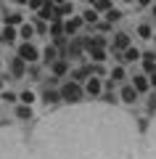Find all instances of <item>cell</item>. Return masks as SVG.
I'll return each instance as SVG.
<instances>
[{
	"instance_id": "obj_1",
	"label": "cell",
	"mask_w": 156,
	"mask_h": 159,
	"mask_svg": "<svg viewBox=\"0 0 156 159\" xmlns=\"http://www.w3.org/2000/svg\"><path fill=\"white\" fill-rule=\"evenodd\" d=\"M58 90H61V101H66L69 106H77V103L82 101V96H85L82 82H77V80H69V82H64Z\"/></svg>"
},
{
	"instance_id": "obj_2",
	"label": "cell",
	"mask_w": 156,
	"mask_h": 159,
	"mask_svg": "<svg viewBox=\"0 0 156 159\" xmlns=\"http://www.w3.org/2000/svg\"><path fill=\"white\" fill-rule=\"evenodd\" d=\"M143 159H156V117L145 130V146H143Z\"/></svg>"
},
{
	"instance_id": "obj_3",
	"label": "cell",
	"mask_w": 156,
	"mask_h": 159,
	"mask_svg": "<svg viewBox=\"0 0 156 159\" xmlns=\"http://www.w3.org/2000/svg\"><path fill=\"white\" fill-rule=\"evenodd\" d=\"M16 56H19V58H24L27 64H37V61H40V51L32 45V43H29V40H24L21 45L16 48Z\"/></svg>"
},
{
	"instance_id": "obj_4",
	"label": "cell",
	"mask_w": 156,
	"mask_h": 159,
	"mask_svg": "<svg viewBox=\"0 0 156 159\" xmlns=\"http://www.w3.org/2000/svg\"><path fill=\"white\" fill-rule=\"evenodd\" d=\"M85 96H90V98H100V96H103V80L95 77V74H90V77L85 80Z\"/></svg>"
},
{
	"instance_id": "obj_5",
	"label": "cell",
	"mask_w": 156,
	"mask_h": 159,
	"mask_svg": "<svg viewBox=\"0 0 156 159\" xmlns=\"http://www.w3.org/2000/svg\"><path fill=\"white\" fill-rule=\"evenodd\" d=\"M114 56L119 58V64H135V61H140V58H143V51H140V48H135V45H130V48H124L122 53H114Z\"/></svg>"
},
{
	"instance_id": "obj_6",
	"label": "cell",
	"mask_w": 156,
	"mask_h": 159,
	"mask_svg": "<svg viewBox=\"0 0 156 159\" xmlns=\"http://www.w3.org/2000/svg\"><path fill=\"white\" fill-rule=\"evenodd\" d=\"M37 19H42V21H53V19H58V6L53 3V0H48V3H42V8L37 11Z\"/></svg>"
},
{
	"instance_id": "obj_7",
	"label": "cell",
	"mask_w": 156,
	"mask_h": 159,
	"mask_svg": "<svg viewBox=\"0 0 156 159\" xmlns=\"http://www.w3.org/2000/svg\"><path fill=\"white\" fill-rule=\"evenodd\" d=\"M130 45H132L130 32H117V34H114V40H111V51L114 53H122L124 48H130Z\"/></svg>"
},
{
	"instance_id": "obj_8",
	"label": "cell",
	"mask_w": 156,
	"mask_h": 159,
	"mask_svg": "<svg viewBox=\"0 0 156 159\" xmlns=\"http://www.w3.org/2000/svg\"><path fill=\"white\" fill-rule=\"evenodd\" d=\"M119 98H122V103H127V106H135L138 98H140V93L135 90V85L130 82V85H124L122 90H119Z\"/></svg>"
},
{
	"instance_id": "obj_9",
	"label": "cell",
	"mask_w": 156,
	"mask_h": 159,
	"mask_svg": "<svg viewBox=\"0 0 156 159\" xmlns=\"http://www.w3.org/2000/svg\"><path fill=\"white\" fill-rule=\"evenodd\" d=\"M27 66H29V64L24 61V58H19V56H13V58H11V64H8V69H11V74H13L16 80L27 77Z\"/></svg>"
},
{
	"instance_id": "obj_10",
	"label": "cell",
	"mask_w": 156,
	"mask_h": 159,
	"mask_svg": "<svg viewBox=\"0 0 156 159\" xmlns=\"http://www.w3.org/2000/svg\"><path fill=\"white\" fill-rule=\"evenodd\" d=\"M50 74H53V77H66V74H69V58L66 56L56 58V61L50 64Z\"/></svg>"
},
{
	"instance_id": "obj_11",
	"label": "cell",
	"mask_w": 156,
	"mask_h": 159,
	"mask_svg": "<svg viewBox=\"0 0 156 159\" xmlns=\"http://www.w3.org/2000/svg\"><path fill=\"white\" fill-rule=\"evenodd\" d=\"M82 24H85L82 16H69L66 21H64V32L66 34H77L79 29H82Z\"/></svg>"
},
{
	"instance_id": "obj_12",
	"label": "cell",
	"mask_w": 156,
	"mask_h": 159,
	"mask_svg": "<svg viewBox=\"0 0 156 159\" xmlns=\"http://www.w3.org/2000/svg\"><path fill=\"white\" fill-rule=\"evenodd\" d=\"M140 64H143V72L145 74L156 72V51H145L143 58H140Z\"/></svg>"
},
{
	"instance_id": "obj_13",
	"label": "cell",
	"mask_w": 156,
	"mask_h": 159,
	"mask_svg": "<svg viewBox=\"0 0 156 159\" xmlns=\"http://www.w3.org/2000/svg\"><path fill=\"white\" fill-rule=\"evenodd\" d=\"M132 85H135V90H138L140 96H143V93H148V90H151V85H148V74H145V72L135 74V77H132Z\"/></svg>"
},
{
	"instance_id": "obj_14",
	"label": "cell",
	"mask_w": 156,
	"mask_h": 159,
	"mask_svg": "<svg viewBox=\"0 0 156 159\" xmlns=\"http://www.w3.org/2000/svg\"><path fill=\"white\" fill-rule=\"evenodd\" d=\"M87 56L93 58V64H103L109 58V53H106V48H103V45H93V48H87Z\"/></svg>"
},
{
	"instance_id": "obj_15",
	"label": "cell",
	"mask_w": 156,
	"mask_h": 159,
	"mask_svg": "<svg viewBox=\"0 0 156 159\" xmlns=\"http://www.w3.org/2000/svg\"><path fill=\"white\" fill-rule=\"evenodd\" d=\"M16 37H19V29H16V27H11V24H6V27H3V34H0V43L13 45V43H16Z\"/></svg>"
},
{
	"instance_id": "obj_16",
	"label": "cell",
	"mask_w": 156,
	"mask_h": 159,
	"mask_svg": "<svg viewBox=\"0 0 156 159\" xmlns=\"http://www.w3.org/2000/svg\"><path fill=\"white\" fill-rule=\"evenodd\" d=\"M82 51H85L82 40H72L69 48H66V58H69V61H72V58H82Z\"/></svg>"
},
{
	"instance_id": "obj_17",
	"label": "cell",
	"mask_w": 156,
	"mask_h": 159,
	"mask_svg": "<svg viewBox=\"0 0 156 159\" xmlns=\"http://www.w3.org/2000/svg\"><path fill=\"white\" fill-rule=\"evenodd\" d=\"M42 101L45 103H48V106H53V103H58V101H61V90H58V88H45V90H42Z\"/></svg>"
},
{
	"instance_id": "obj_18",
	"label": "cell",
	"mask_w": 156,
	"mask_h": 159,
	"mask_svg": "<svg viewBox=\"0 0 156 159\" xmlns=\"http://www.w3.org/2000/svg\"><path fill=\"white\" fill-rule=\"evenodd\" d=\"M48 34H50L53 40H56V37H64V34H66V32H64V21H61V19H53V21L48 24Z\"/></svg>"
},
{
	"instance_id": "obj_19",
	"label": "cell",
	"mask_w": 156,
	"mask_h": 159,
	"mask_svg": "<svg viewBox=\"0 0 156 159\" xmlns=\"http://www.w3.org/2000/svg\"><path fill=\"white\" fill-rule=\"evenodd\" d=\"M109 77H111L114 82H122V80H127V69H124V64H117V66H111Z\"/></svg>"
},
{
	"instance_id": "obj_20",
	"label": "cell",
	"mask_w": 156,
	"mask_h": 159,
	"mask_svg": "<svg viewBox=\"0 0 156 159\" xmlns=\"http://www.w3.org/2000/svg\"><path fill=\"white\" fill-rule=\"evenodd\" d=\"M103 16H106V21H109V24H114V21H122L124 11H122V8H114V6H111L106 13H103Z\"/></svg>"
},
{
	"instance_id": "obj_21",
	"label": "cell",
	"mask_w": 156,
	"mask_h": 159,
	"mask_svg": "<svg viewBox=\"0 0 156 159\" xmlns=\"http://www.w3.org/2000/svg\"><path fill=\"white\" fill-rule=\"evenodd\" d=\"M69 16H74V3L72 0H66V3L58 6V19H69Z\"/></svg>"
},
{
	"instance_id": "obj_22",
	"label": "cell",
	"mask_w": 156,
	"mask_h": 159,
	"mask_svg": "<svg viewBox=\"0 0 156 159\" xmlns=\"http://www.w3.org/2000/svg\"><path fill=\"white\" fill-rule=\"evenodd\" d=\"M135 32H138L140 40H154V27H151V24H138Z\"/></svg>"
},
{
	"instance_id": "obj_23",
	"label": "cell",
	"mask_w": 156,
	"mask_h": 159,
	"mask_svg": "<svg viewBox=\"0 0 156 159\" xmlns=\"http://www.w3.org/2000/svg\"><path fill=\"white\" fill-rule=\"evenodd\" d=\"M93 74V64L90 66H82V69H77V72H72V80H77V82H85V80Z\"/></svg>"
},
{
	"instance_id": "obj_24",
	"label": "cell",
	"mask_w": 156,
	"mask_h": 159,
	"mask_svg": "<svg viewBox=\"0 0 156 159\" xmlns=\"http://www.w3.org/2000/svg\"><path fill=\"white\" fill-rule=\"evenodd\" d=\"M19 101L27 103V106H32V103L37 101V93H34V90H21V93H19Z\"/></svg>"
},
{
	"instance_id": "obj_25",
	"label": "cell",
	"mask_w": 156,
	"mask_h": 159,
	"mask_svg": "<svg viewBox=\"0 0 156 159\" xmlns=\"http://www.w3.org/2000/svg\"><path fill=\"white\" fill-rule=\"evenodd\" d=\"M19 37L21 40H32L34 37V24H21V27H19Z\"/></svg>"
},
{
	"instance_id": "obj_26",
	"label": "cell",
	"mask_w": 156,
	"mask_h": 159,
	"mask_svg": "<svg viewBox=\"0 0 156 159\" xmlns=\"http://www.w3.org/2000/svg\"><path fill=\"white\" fill-rule=\"evenodd\" d=\"M82 19H85V24H95V21H98V11H95L93 6H87L82 11Z\"/></svg>"
},
{
	"instance_id": "obj_27",
	"label": "cell",
	"mask_w": 156,
	"mask_h": 159,
	"mask_svg": "<svg viewBox=\"0 0 156 159\" xmlns=\"http://www.w3.org/2000/svg\"><path fill=\"white\" fill-rule=\"evenodd\" d=\"M42 56H45V64H53V61L58 58V48H56V45H48V48L42 51Z\"/></svg>"
},
{
	"instance_id": "obj_28",
	"label": "cell",
	"mask_w": 156,
	"mask_h": 159,
	"mask_svg": "<svg viewBox=\"0 0 156 159\" xmlns=\"http://www.w3.org/2000/svg\"><path fill=\"white\" fill-rule=\"evenodd\" d=\"M6 24H11V27H21L24 16H21V13H6Z\"/></svg>"
},
{
	"instance_id": "obj_29",
	"label": "cell",
	"mask_w": 156,
	"mask_h": 159,
	"mask_svg": "<svg viewBox=\"0 0 156 159\" xmlns=\"http://www.w3.org/2000/svg\"><path fill=\"white\" fill-rule=\"evenodd\" d=\"M16 117H19V119H32V106H27V103H21V106L16 109Z\"/></svg>"
},
{
	"instance_id": "obj_30",
	"label": "cell",
	"mask_w": 156,
	"mask_h": 159,
	"mask_svg": "<svg viewBox=\"0 0 156 159\" xmlns=\"http://www.w3.org/2000/svg\"><path fill=\"white\" fill-rule=\"evenodd\" d=\"M0 98H3L6 103H16V101H19V96H16L13 90H3V93H0Z\"/></svg>"
},
{
	"instance_id": "obj_31",
	"label": "cell",
	"mask_w": 156,
	"mask_h": 159,
	"mask_svg": "<svg viewBox=\"0 0 156 159\" xmlns=\"http://www.w3.org/2000/svg\"><path fill=\"white\" fill-rule=\"evenodd\" d=\"M93 74L95 77H106V66L103 64H93Z\"/></svg>"
},
{
	"instance_id": "obj_32",
	"label": "cell",
	"mask_w": 156,
	"mask_h": 159,
	"mask_svg": "<svg viewBox=\"0 0 156 159\" xmlns=\"http://www.w3.org/2000/svg\"><path fill=\"white\" fill-rule=\"evenodd\" d=\"M42 3H48V0H29V8H32V11L37 13L40 8H42Z\"/></svg>"
},
{
	"instance_id": "obj_33",
	"label": "cell",
	"mask_w": 156,
	"mask_h": 159,
	"mask_svg": "<svg viewBox=\"0 0 156 159\" xmlns=\"http://www.w3.org/2000/svg\"><path fill=\"white\" fill-rule=\"evenodd\" d=\"M148 109H151V111H156V90L151 93V98H148Z\"/></svg>"
},
{
	"instance_id": "obj_34",
	"label": "cell",
	"mask_w": 156,
	"mask_h": 159,
	"mask_svg": "<svg viewBox=\"0 0 156 159\" xmlns=\"http://www.w3.org/2000/svg\"><path fill=\"white\" fill-rule=\"evenodd\" d=\"M148 85H151V90H156V72L148 74Z\"/></svg>"
},
{
	"instance_id": "obj_35",
	"label": "cell",
	"mask_w": 156,
	"mask_h": 159,
	"mask_svg": "<svg viewBox=\"0 0 156 159\" xmlns=\"http://www.w3.org/2000/svg\"><path fill=\"white\" fill-rule=\"evenodd\" d=\"M151 3L154 0H135V6H140V8H151Z\"/></svg>"
},
{
	"instance_id": "obj_36",
	"label": "cell",
	"mask_w": 156,
	"mask_h": 159,
	"mask_svg": "<svg viewBox=\"0 0 156 159\" xmlns=\"http://www.w3.org/2000/svg\"><path fill=\"white\" fill-rule=\"evenodd\" d=\"M151 16L156 19V0H154V3H151Z\"/></svg>"
},
{
	"instance_id": "obj_37",
	"label": "cell",
	"mask_w": 156,
	"mask_h": 159,
	"mask_svg": "<svg viewBox=\"0 0 156 159\" xmlns=\"http://www.w3.org/2000/svg\"><path fill=\"white\" fill-rule=\"evenodd\" d=\"M53 3H56V6H61V3H66V0H53Z\"/></svg>"
},
{
	"instance_id": "obj_38",
	"label": "cell",
	"mask_w": 156,
	"mask_h": 159,
	"mask_svg": "<svg viewBox=\"0 0 156 159\" xmlns=\"http://www.w3.org/2000/svg\"><path fill=\"white\" fill-rule=\"evenodd\" d=\"M85 3H90V6H93V3H95V0H85Z\"/></svg>"
},
{
	"instance_id": "obj_39",
	"label": "cell",
	"mask_w": 156,
	"mask_h": 159,
	"mask_svg": "<svg viewBox=\"0 0 156 159\" xmlns=\"http://www.w3.org/2000/svg\"><path fill=\"white\" fill-rule=\"evenodd\" d=\"M122 3H135V0H122Z\"/></svg>"
},
{
	"instance_id": "obj_40",
	"label": "cell",
	"mask_w": 156,
	"mask_h": 159,
	"mask_svg": "<svg viewBox=\"0 0 156 159\" xmlns=\"http://www.w3.org/2000/svg\"><path fill=\"white\" fill-rule=\"evenodd\" d=\"M0 88H3V80H0Z\"/></svg>"
},
{
	"instance_id": "obj_41",
	"label": "cell",
	"mask_w": 156,
	"mask_h": 159,
	"mask_svg": "<svg viewBox=\"0 0 156 159\" xmlns=\"http://www.w3.org/2000/svg\"><path fill=\"white\" fill-rule=\"evenodd\" d=\"M0 64H3V58H0Z\"/></svg>"
}]
</instances>
